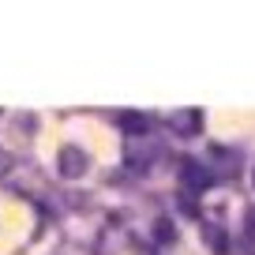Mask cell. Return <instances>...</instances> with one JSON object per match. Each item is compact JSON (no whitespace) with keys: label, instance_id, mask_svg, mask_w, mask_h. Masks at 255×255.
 Here are the masks:
<instances>
[{"label":"cell","instance_id":"3957f363","mask_svg":"<svg viewBox=\"0 0 255 255\" xmlns=\"http://www.w3.org/2000/svg\"><path fill=\"white\" fill-rule=\"evenodd\" d=\"M120 128H124L131 139H143V135H146V128H150V120L139 117V113H124V117H120Z\"/></svg>","mask_w":255,"mask_h":255},{"label":"cell","instance_id":"7a4b0ae2","mask_svg":"<svg viewBox=\"0 0 255 255\" xmlns=\"http://www.w3.org/2000/svg\"><path fill=\"white\" fill-rule=\"evenodd\" d=\"M169 128H173V131H184V135H195V131L203 128V117H199V109L173 113V117H169Z\"/></svg>","mask_w":255,"mask_h":255},{"label":"cell","instance_id":"6da1fadb","mask_svg":"<svg viewBox=\"0 0 255 255\" xmlns=\"http://www.w3.org/2000/svg\"><path fill=\"white\" fill-rule=\"evenodd\" d=\"M56 165H60V176H68V180H75V176L87 173V154L79 150V146H64L60 158H56Z\"/></svg>","mask_w":255,"mask_h":255},{"label":"cell","instance_id":"277c9868","mask_svg":"<svg viewBox=\"0 0 255 255\" xmlns=\"http://www.w3.org/2000/svg\"><path fill=\"white\" fill-rule=\"evenodd\" d=\"M180 176H184V184H188V188H207V184H210V173H203L195 161H184Z\"/></svg>","mask_w":255,"mask_h":255}]
</instances>
